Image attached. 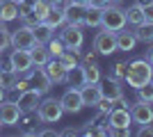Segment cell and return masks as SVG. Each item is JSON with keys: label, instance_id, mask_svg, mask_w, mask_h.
I'll return each mask as SVG.
<instances>
[{"label": "cell", "instance_id": "6da1fadb", "mask_svg": "<svg viewBox=\"0 0 153 137\" xmlns=\"http://www.w3.org/2000/svg\"><path fill=\"white\" fill-rule=\"evenodd\" d=\"M151 73H153V66L149 64V59H135L130 62L126 69V82L128 87H133V89H140L144 87L146 82H151Z\"/></svg>", "mask_w": 153, "mask_h": 137}, {"label": "cell", "instance_id": "7a4b0ae2", "mask_svg": "<svg viewBox=\"0 0 153 137\" xmlns=\"http://www.w3.org/2000/svg\"><path fill=\"white\" fill-rule=\"evenodd\" d=\"M126 12L123 9H119L117 7V2H112V5L103 7V21L101 25L103 30H110V32H119V30H123L126 27Z\"/></svg>", "mask_w": 153, "mask_h": 137}, {"label": "cell", "instance_id": "3957f363", "mask_svg": "<svg viewBox=\"0 0 153 137\" xmlns=\"http://www.w3.org/2000/svg\"><path fill=\"white\" fill-rule=\"evenodd\" d=\"M64 110H62V103L57 98H44L39 101V107H37V119L44 121V124H57L62 119Z\"/></svg>", "mask_w": 153, "mask_h": 137}, {"label": "cell", "instance_id": "277c9868", "mask_svg": "<svg viewBox=\"0 0 153 137\" xmlns=\"http://www.w3.org/2000/svg\"><path fill=\"white\" fill-rule=\"evenodd\" d=\"M130 124H133V117H130V110L128 107H114V110L108 114L105 119V128H114V130H130Z\"/></svg>", "mask_w": 153, "mask_h": 137}, {"label": "cell", "instance_id": "5b68a950", "mask_svg": "<svg viewBox=\"0 0 153 137\" xmlns=\"http://www.w3.org/2000/svg\"><path fill=\"white\" fill-rule=\"evenodd\" d=\"M23 78H27V82H30V87H34V89H39L41 94H46V91L53 87V82H51V78L46 76V71L41 69V66H32L30 71H25V73H21Z\"/></svg>", "mask_w": 153, "mask_h": 137}, {"label": "cell", "instance_id": "8992f818", "mask_svg": "<svg viewBox=\"0 0 153 137\" xmlns=\"http://www.w3.org/2000/svg\"><path fill=\"white\" fill-rule=\"evenodd\" d=\"M59 39L64 41V46L69 48V50L78 53L80 55V46H82V30H80V25H71V23H66V27L62 30V34H59Z\"/></svg>", "mask_w": 153, "mask_h": 137}, {"label": "cell", "instance_id": "52a82bcc", "mask_svg": "<svg viewBox=\"0 0 153 137\" xmlns=\"http://www.w3.org/2000/svg\"><path fill=\"white\" fill-rule=\"evenodd\" d=\"M59 103H62V110L69 112V114H76V112H80V110L85 107L82 94H80V89H78V87H71V89L64 91L62 98H59Z\"/></svg>", "mask_w": 153, "mask_h": 137}, {"label": "cell", "instance_id": "ba28073f", "mask_svg": "<svg viewBox=\"0 0 153 137\" xmlns=\"http://www.w3.org/2000/svg\"><path fill=\"white\" fill-rule=\"evenodd\" d=\"M94 48L98 50V55H112L117 53V32L103 30L94 37Z\"/></svg>", "mask_w": 153, "mask_h": 137}, {"label": "cell", "instance_id": "9c48e42d", "mask_svg": "<svg viewBox=\"0 0 153 137\" xmlns=\"http://www.w3.org/2000/svg\"><path fill=\"white\" fill-rule=\"evenodd\" d=\"M9 62H12V69L19 73V76L25 73V71H30L32 66H34L30 50H25V48H14L12 55H9Z\"/></svg>", "mask_w": 153, "mask_h": 137}, {"label": "cell", "instance_id": "30bf717a", "mask_svg": "<svg viewBox=\"0 0 153 137\" xmlns=\"http://www.w3.org/2000/svg\"><path fill=\"white\" fill-rule=\"evenodd\" d=\"M21 117H23V112L16 103H12V101L0 103V124L2 126H16L21 121Z\"/></svg>", "mask_w": 153, "mask_h": 137}, {"label": "cell", "instance_id": "8fae6325", "mask_svg": "<svg viewBox=\"0 0 153 137\" xmlns=\"http://www.w3.org/2000/svg\"><path fill=\"white\" fill-rule=\"evenodd\" d=\"M130 117H133L135 124H153V107L151 103H146V101H137V103H133V107H130Z\"/></svg>", "mask_w": 153, "mask_h": 137}, {"label": "cell", "instance_id": "7c38bea8", "mask_svg": "<svg viewBox=\"0 0 153 137\" xmlns=\"http://www.w3.org/2000/svg\"><path fill=\"white\" fill-rule=\"evenodd\" d=\"M44 71H46V76L51 78L53 85H64V82H66V76H69V71L62 66V62H59L57 57L48 59V62L44 64Z\"/></svg>", "mask_w": 153, "mask_h": 137}, {"label": "cell", "instance_id": "4fadbf2b", "mask_svg": "<svg viewBox=\"0 0 153 137\" xmlns=\"http://www.w3.org/2000/svg\"><path fill=\"white\" fill-rule=\"evenodd\" d=\"M39 98H41V91L34 89V87H30V89L21 91V96H19V101H16V105L21 107V112H37Z\"/></svg>", "mask_w": 153, "mask_h": 137}, {"label": "cell", "instance_id": "5bb4252c", "mask_svg": "<svg viewBox=\"0 0 153 137\" xmlns=\"http://www.w3.org/2000/svg\"><path fill=\"white\" fill-rule=\"evenodd\" d=\"M34 44H37V39H34L32 27L23 25V27H19V30H14V32H12V46H14V48H25V50H30Z\"/></svg>", "mask_w": 153, "mask_h": 137}, {"label": "cell", "instance_id": "9a60e30c", "mask_svg": "<svg viewBox=\"0 0 153 137\" xmlns=\"http://www.w3.org/2000/svg\"><path fill=\"white\" fill-rule=\"evenodd\" d=\"M85 12H87V5H76V2H66L64 5V19L71 25H85Z\"/></svg>", "mask_w": 153, "mask_h": 137}, {"label": "cell", "instance_id": "2e32d148", "mask_svg": "<svg viewBox=\"0 0 153 137\" xmlns=\"http://www.w3.org/2000/svg\"><path fill=\"white\" fill-rule=\"evenodd\" d=\"M80 94H82V103L89 105V107H96L98 101L103 98V91H101V82H85L80 87Z\"/></svg>", "mask_w": 153, "mask_h": 137}, {"label": "cell", "instance_id": "e0dca14e", "mask_svg": "<svg viewBox=\"0 0 153 137\" xmlns=\"http://www.w3.org/2000/svg\"><path fill=\"white\" fill-rule=\"evenodd\" d=\"M101 91H103V98H108V101H119V98H123V89H121V82L114 78H108L105 82L101 85Z\"/></svg>", "mask_w": 153, "mask_h": 137}, {"label": "cell", "instance_id": "ac0fdd59", "mask_svg": "<svg viewBox=\"0 0 153 137\" xmlns=\"http://www.w3.org/2000/svg\"><path fill=\"white\" fill-rule=\"evenodd\" d=\"M135 46H137V37H135V32H128L126 27L117 32V50L130 53V50H135Z\"/></svg>", "mask_w": 153, "mask_h": 137}, {"label": "cell", "instance_id": "d6986e66", "mask_svg": "<svg viewBox=\"0 0 153 137\" xmlns=\"http://www.w3.org/2000/svg\"><path fill=\"white\" fill-rule=\"evenodd\" d=\"M19 16H21L19 2H12V0H2L0 2V23H9V21L19 19Z\"/></svg>", "mask_w": 153, "mask_h": 137}, {"label": "cell", "instance_id": "ffe728a7", "mask_svg": "<svg viewBox=\"0 0 153 137\" xmlns=\"http://www.w3.org/2000/svg\"><path fill=\"white\" fill-rule=\"evenodd\" d=\"M30 55H32V62H34L37 66H44L46 62H48V59L53 57L46 44H34V46L30 48Z\"/></svg>", "mask_w": 153, "mask_h": 137}, {"label": "cell", "instance_id": "44dd1931", "mask_svg": "<svg viewBox=\"0 0 153 137\" xmlns=\"http://www.w3.org/2000/svg\"><path fill=\"white\" fill-rule=\"evenodd\" d=\"M32 32H34V39H37V44H48V41L53 39L55 27H51L48 23H44V21H39L37 25L32 27Z\"/></svg>", "mask_w": 153, "mask_h": 137}, {"label": "cell", "instance_id": "7402d4cb", "mask_svg": "<svg viewBox=\"0 0 153 137\" xmlns=\"http://www.w3.org/2000/svg\"><path fill=\"white\" fill-rule=\"evenodd\" d=\"M44 23H48L51 27H59V25H64V23H66V19H64V7H59V5L51 7V12L46 14Z\"/></svg>", "mask_w": 153, "mask_h": 137}, {"label": "cell", "instance_id": "603a6c76", "mask_svg": "<svg viewBox=\"0 0 153 137\" xmlns=\"http://www.w3.org/2000/svg\"><path fill=\"white\" fill-rule=\"evenodd\" d=\"M103 21V7H94L87 5V12H85V25L89 27H98Z\"/></svg>", "mask_w": 153, "mask_h": 137}, {"label": "cell", "instance_id": "cb8c5ba5", "mask_svg": "<svg viewBox=\"0 0 153 137\" xmlns=\"http://www.w3.org/2000/svg\"><path fill=\"white\" fill-rule=\"evenodd\" d=\"M135 37H137V41H142V44H153V23L144 21L140 25H135Z\"/></svg>", "mask_w": 153, "mask_h": 137}, {"label": "cell", "instance_id": "d4e9b609", "mask_svg": "<svg viewBox=\"0 0 153 137\" xmlns=\"http://www.w3.org/2000/svg\"><path fill=\"white\" fill-rule=\"evenodd\" d=\"M126 21L128 23H130V25H140V23H144V7L142 5H137V2H135V5H130L126 9Z\"/></svg>", "mask_w": 153, "mask_h": 137}, {"label": "cell", "instance_id": "484cf974", "mask_svg": "<svg viewBox=\"0 0 153 137\" xmlns=\"http://www.w3.org/2000/svg\"><path fill=\"white\" fill-rule=\"evenodd\" d=\"M66 82H69L71 87H82L85 85V71H82V66H80V64L73 66V69H69Z\"/></svg>", "mask_w": 153, "mask_h": 137}, {"label": "cell", "instance_id": "4316f807", "mask_svg": "<svg viewBox=\"0 0 153 137\" xmlns=\"http://www.w3.org/2000/svg\"><path fill=\"white\" fill-rule=\"evenodd\" d=\"M85 71V82H101V66L91 62V64H82Z\"/></svg>", "mask_w": 153, "mask_h": 137}, {"label": "cell", "instance_id": "83f0119b", "mask_svg": "<svg viewBox=\"0 0 153 137\" xmlns=\"http://www.w3.org/2000/svg\"><path fill=\"white\" fill-rule=\"evenodd\" d=\"M57 59L62 62V66L66 69V71H69V69H73V66H78V53L69 50V48H66V50H64V53L59 55Z\"/></svg>", "mask_w": 153, "mask_h": 137}, {"label": "cell", "instance_id": "f1b7e54d", "mask_svg": "<svg viewBox=\"0 0 153 137\" xmlns=\"http://www.w3.org/2000/svg\"><path fill=\"white\" fill-rule=\"evenodd\" d=\"M46 46H48V50H51V55H53V57H59V55H62V53L66 50L64 41H62V39H55V37H53V39L48 41Z\"/></svg>", "mask_w": 153, "mask_h": 137}, {"label": "cell", "instance_id": "f546056e", "mask_svg": "<svg viewBox=\"0 0 153 137\" xmlns=\"http://www.w3.org/2000/svg\"><path fill=\"white\" fill-rule=\"evenodd\" d=\"M21 21H23V25L34 27L39 23V16L34 14V9H25V12H21Z\"/></svg>", "mask_w": 153, "mask_h": 137}, {"label": "cell", "instance_id": "4dcf8cb0", "mask_svg": "<svg viewBox=\"0 0 153 137\" xmlns=\"http://www.w3.org/2000/svg\"><path fill=\"white\" fill-rule=\"evenodd\" d=\"M137 96H140V101L153 103V82H146L144 87H140V89H137Z\"/></svg>", "mask_w": 153, "mask_h": 137}, {"label": "cell", "instance_id": "1f68e13d", "mask_svg": "<svg viewBox=\"0 0 153 137\" xmlns=\"http://www.w3.org/2000/svg\"><path fill=\"white\" fill-rule=\"evenodd\" d=\"M126 69H128L126 62H117V64L112 66V76H110V78H114V80H123V78H126Z\"/></svg>", "mask_w": 153, "mask_h": 137}, {"label": "cell", "instance_id": "d6a6232c", "mask_svg": "<svg viewBox=\"0 0 153 137\" xmlns=\"http://www.w3.org/2000/svg\"><path fill=\"white\" fill-rule=\"evenodd\" d=\"M9 46H12V32L5 25H0V50H5Z\"/></svg>", "mask_w": 153, "mask_h": 137}, {"label": "cell", "instance_id": "836d02e7", "mask_svg": "<svg viewBox=\"0 0 153 137\" xmlns=\"http://www.w3.org/2000/svg\"><path fill=\"white\" fill-rule=\"evenodd\" d=\"M32 9H34V14L39 16V21H44V19H46V14L51 12V5H48L46 0H39V2L32 7Z\"/></svg>", "mask_w": 153, "mask_h": 137}, {"label": "cell", "instance_id": "e575fe53", "mask_svg": "<svg viewBox=\"0 0 153 137\" xmlns=\"http://www.w3.org/2000/svg\"><path fill=\"white\" fill-rule=\"evenodd\" d=\"M137 135H140V137H146V135L153 137V126H151V124H144L140 130H137Z\"/></svg>", "mask_w": 153, "mask_h": 137}, {"label": "cell", "instance_id": "d590c367", "mask_svg": "<svg viewBox=\"0 0 153 137\" xmlns=\"http://www.w3.org/2000/svg\"><path fill=\"white\" fill-rule=\"evenodd\" d=\"M39 0H21L19 2V7H21V12H25V9H32V7L37 5Z\"/></svg>", "mask_w": 153, "mask_h": 137}, {"label": "cell", "instance_id": "8d00e7d4", "mask_svg": "<svg viewBox=\"0 0 153 137\" xmlns=\"http://www.w3.org/2000/svg\"><path fill=\"white\" fill-rule=\"evenodd\" d=\"M144 19H146L149 23H153V2L144 5Z\"/></svg>", "mask_w": 153, "mask_h": 137}, {"label": "cell", "instance_id": "74e56055", "mask_svg": "<svg viewBox=\"0 0 153 137\" xmlns=\"http://www.w3.org/2000/svg\"><path fill=\"white\" fill-rule=\"evenodd\" d=\"M96 57H98V50H89V53H85V64H91V62H96Z\"/></svg>", "mask_w": 153, "mask_h": 137}, {"label": "cell", "instance_id": "f35d334b", "mask_svg": "<svg viewBox=\"0 0 153 137\" xmlns=\"http://www.w3.org/2000/svg\"><path fill=\"white\" fill-rule=\"evenodd\" d=\"M89 5H94V7H108V5H112V0H89Z\"/></svg>", "mask_w": 153, "mask_h": 137}, {"label": "cell", "instance_id": "ab89813d", "mask_svg": "<svg viewBox=\"0 0 153 137\" xmlns=\"http://www.w3.org/2000/svg\"><path fill=\"white\" fill-rule=\"evenodd\" d=\"M78 133H80L78 128H64V130H62V135H78Z\"/></svg>", "mask_w": 153, "mask_h": 137}, {"label": "cell", "instance_id": "60d3db41", "mask_svg": "<svg viewBox=\"0 0 153 137\" xmlns=\"http://www.w3.org/2000/svg\"><path fill=\"white\" fill-rule=\"evenodd\" d=\"M66 2H76V5H89V0H66Z\"/></svg>", "mask_w": 153, "mask_h": 137}, {"label": "cell", "instance_id": "b9f144b4", "mask_svg": "<svg viewBox=\"0 0 153 137\" xmlns=\"http://www.w3.org/2000/svg\"><path fill=\"white\" fill-rule=\"evenodd\" d=\"M46 2H48V5H51V7H55V5H62L64 0H46Z\"/></svg>", "mask_w": 153, "mask_h": 137}, {"label": "cell", "instance_id": "7bdbcfd3", "mask_svg": "<svg viewBox=\"0 0 153 137\" xmlns=\"http://www.w3.org/2000/svg\"><path fill=\"white\" fill-rule=\"evenodd\" d=\"M146 59H149V64L153 66V46H151V50H149V55H146Z\"/></svg>", "mask_w": 153, "mask_h": 137}, {"label": "cell", "instance_id": "ee69618b", "mask_svg": "<svg viewBox=\"0 0 153 137\" xmlns=\"http://www.w3.org/2000/svg\"><path fill=\"white\" fill-rule=\"evenodd\" d=\"M2 101H5V87L0 85V103H2Z\"/></svg>", "mask_w": 153, "mask_h": 137}, {"label": "cell", "instance_id": "f6af8a7d", "mask_svg": "<svg viewBox=\"0 0 153 137\" xmlns=\"http://www.w3.org/2000/svg\"><path fill=\"white\" fill-rule=\"evenodd\" d=\"M149 2H153V0H137V5H142V7H144V5H149Z\"/></svg>", "mask_w": 153, "mask_h": 137}, {"label": "cell", "instance_id": "bcb514c9", "mask_svg": "<svg viewBox=\"0 0 153 137\" xmlns=\"http://www.w3.org/2000/svg\"><path fill=\"white\" fill-rule=\"evenodd\" d=\"M112 2H121V0H112Z\"/></svg>", "mask_w": 153, "mask_h": 137}, {"label": "cell", "instance_id": "7dc6e473", "mask_svg": "<svg viewBox=\"0 0 153 137\" xmlns=\"http://www.w3.org/2000/svg\"><path fill=\"white\" fill-rule=\"evenodd\" d=\"M12 2H21V0H12Z\"/></svg>", "mask_w": 153, "mask_h": 137}, {"label": "cell", "instance_id": "c3c4849f", "mask_svg": "<svg viewBox=\"0 0 153 137\" xmlns=\"http://www.w3.org/2000/svg\"><path fill=\"white\" fill-rule=\"evenodd\" d=\"M151 82H153V73H151Z\"/></svg>", "mask_w": 153, "mask_h": 137}, {"label": "cell", "instance_id": "681fc988", "mask_svg": "<svg viewBox=\"0 0 153 137\" xmlns=\"http://www.w3.org/2000/svg\"><path fill=\"white\" fill-rule=\"evenodd\" d=\"M0 55H2V50H0Z\"/></svg>", "mask_w": 153, "mask_h": 137}, {"label": "cell", "instance_id": "f907efd6", "mask_svg": "<svg viewBox=\"0 0 153 137\" xmlns=\"http://www.w3.org/2000/svg\"><path fill=\"white\" fill-rule=\"evenodd\" d=\"M0 2H2V0H0Z\"/></svg>", "mask_w": 153, "mask_h": 137}, {"label": "cell", "instance_id": "816d5d0a", "mask_svg": "<svg viewBox=\"0 0 153 137\" xmlns=\"http://www.w3.org/2000/svg\"><path fill=\"white\" fill-rule=\"evenodd\" d=\"M0 126H2V124H0Z\"/></svg>", "mask_w": 153, "mask_h": 137}]
</instances>
